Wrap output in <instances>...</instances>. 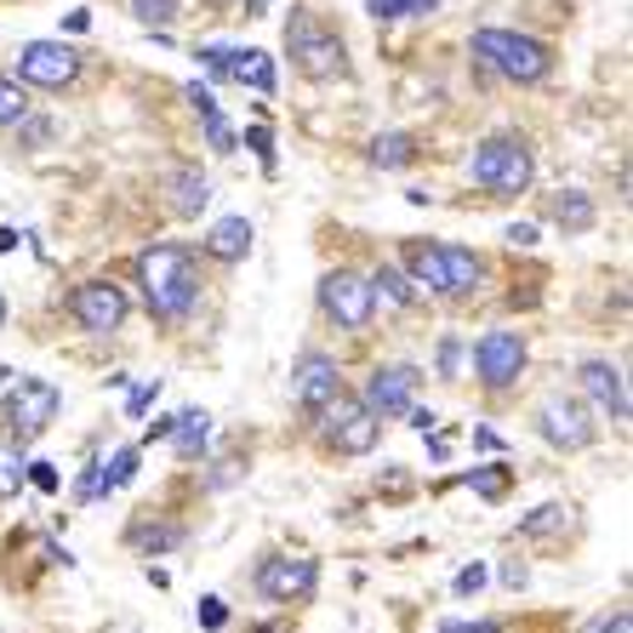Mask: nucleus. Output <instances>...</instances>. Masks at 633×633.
Masks as SVG:
<instances>
[{"instance_id":"obj_28","label":"nucleus","mask_w":633,"mask_h":633,"mask_svg":"<svg viewBox=\"0 0 633 633\" xmlns=\"http://www.w3.org/2000/svg\"><path fill=\"white\" fill-rule=\"evenodd\" d=\"M18 491H23V446L0 440V503H12Z\"/></svg>"},{"instance_id":"obj_50","label":"nucleus","mask_w":633,"mask_h":633,"mask_svg":"<svg viewBox=\"0 0 633 633\" xmlns=\"http://www.w3.org/2000/svg\"><path fill=\"white\" fill-rule=\"evenodd\" d=\"M440 633H462V622H446V627H440Z\"/></svg>"},{"instance_id":"obj_39","label":"nucleus","mask_w":633,"mask_h":633,"mask_svg":"<svg viewBox=\"0 0 633 633\" xmlns=\"http://www.w3.org/2000/svg\"><path fill=\"white\" fill-rule=\"evenodd\" d=\"M23 480H35V491H57L63 485L52 462H23Z\"/></svg>"},{"instance_id":"obj_17","label":"nucleus","mask_w":633,"mask_h":633,"mask_svg":"<svg viewBox=\"0 0 633 633\" xmlns=\"http://www.w3.org/2000/svg\"><path fill=\"white\" fill-rule=\"evenodd\" d=\"M406 280L428 297H446V262H440V246L434 240H406Z\"/></svg>"},{"instance_id":"obj_23","label":"nucleus","mask_w":633,"mask_h":633,"mask_svg":"<svg viewBox=\"0 0 633 633\" xmlns=\"http://www.w3.org/2000/svg\"><path fill=\"white\" fill-rule=\"evenodd\" d=\"M172 446H178V462H200L212 446V417L206 411H183L172 422Z\"/></svg>"},{"instance_id":"obj_16","label":"nucleus","mask_w":633,"mask_h":633,"mask_svg":"<svg viewBox=\"0 0 633 633\" xmlns=\"http://www.w3.org/2000/svg\"><path fill=\"white\" fill-rule=\"evenodd\" d=\"M337 388H343V377H337V360H331V354L309 348L303 360L291 365V399H297V406H303L309 417H320Z\"/></svg>"},{"instance_id":"obj_41","label":"nucleus","mask_w":633,"mask_h":633,"mask_svg":"<svg viewBox=\"0 0 633 633\" xmlns=\"http://www.w3.org/2000/svg\"><path fill=\"white\" fill-rule=\"evenodd\" d=\"M503 240H508L514 251H525V246H537V223H508V228H503Z\"/></svg>"},{"instance_id":"obj_8","label":"nucleus","mask_w":633,"mask_h":633,"mask_svg":"<svg viewBox=\"0 0 633 633\" xmlns=\"http://www.w3.org/2000/svg\"><path fill=\"white\" fill-rule=\"evenodd\" d=\"M537 434H543L554 451H588V446L599 440V422H593V411L582 406V399L548 394L543 406H537Z\"/></svg>"},{"instance_id":"obj_37","label":"nucleus","mask_w":633,"mask_h":633,"mask_svg":"<svg viewBox=\"0 0 633 633\" xmlns=\"http://www.w3.org/2000/svg\"><path fill=\"white\" fill-rule=\"evenodd\" d=\"M46 138H52V120H29V115L18 120V143H29V149H41Z\"/></svg>"},{"instance_id":"obj_10","label":"nucleus","mask_w":633,"mask_h":633,"mask_svg":"<svg viewBox=\"0 0 633 633\" xmlns=\"http://www.w3.org/2000/svg\"><path fill=\"white\" fill-rule=\"evenodd\" d=\"M320 588V559H291V554H269L257 565V593L275 605H309Z\"/></svg>"},{"instance_id":"obj_32","label":"nucleus","mask_w":633,"mask_h":633,"mask_svg":"<svg viewBox=\"0 0 633 633\" xmlns=\"http://www.w3.org/2000/svg\"><path fill=\"white\" fill-rule=\"evenodd\" d=\"M565 514H571V508H559V503H543V508L530 514V519H519V537H554V530L565 525Z\"/></svg>"},{"instance_id":"obj_31","label":"nucleus","mask_w":633,"mask_h":633,"mask_svg":"<svg viewBox=\"0 0 633 633\" xmlns=\"http://www.w3.org/2000/svg\"><path fill=\"white\" fill-rule=\"evenodd\" d=\"M508 480H514V474H508V462H491V469H474V474H469V485L485 496V503H496V496L508 491Z\"/></svg>"},{"instance_id":"obj_15","label":"nucleus","mask_w":633,"mask_h":633,"mask_svg":"<svg viewBox=\"0 0 633 633\" xmlns=\"http://www.w3.org/2000/svg\"><path fill=\"white\" fill-rule=\"evenodd\" d=\"M577 383H582V394L593 399L599 417H611V422H627V417H633L622 365H611V360H582V365H577Z\"/></svg>"},{"instance_id":"obj_21","label":"nucleus","mask_w":633,"mask_h":633,"mask_svg":"<svg viewBox=\"0 0 633 633\" xmlns=\"http://www.w3.org/2000/svg\"><path fill=\"white\" fill-rule=\"evenodd\" d=\"M422 143L411 138V131H377L372 138V165L377 172H406V165H417Z\"/></svg>"},{"instance_id":"obj_14","label":"nucleus","mask_w":633,"mask_h":633,"mask_svg":"<svg viewBox=\"0 0 633 633\" xmlns=\"http://www.w3.org/2000/svg\"><path fill=\"white\" fill-rule=\"evenodd\" d=\"M417 388H422L417 365H377V372L365 377V406H372L383 422H394V417H406L417 406Z\"/></svg>"},{"instance_id":"obj_30","label":"nucleus","mask_w":633,"mask_h":633,"mask_svg":"<svg viewBox=\"0 0 633 633\" xmlns=\"http://www.w3.org/2000/svg\"><path fill=\"white\" fill-rule=\"evenodd\" d=\"M29 115V86L18 75H0V126H18Z\"/></svg>"},{"instance_id":"obj_11","label":"nucleus","mask_w":633,"mask_h":633,"mask_svg":"<svg viewBox=\"0 0 633 633\" xmlns=\"http://www.w3.org/2000/svg\"><path fill=\"white\" fill-rule=\"evenodd\" d=\"M18 81L41 86V92L75 86L81 81V52L63 46V41H29V46H18Z\"/></svg>"},{"instance_id":"obj_27","label":"nucleus","mask_w":633,"mask_h":633,"mask_svg":"<svg viewBox=\"0 0 633 633\" xmlns=\"http://www.w3.org/2000/svg\"><path fill=\"white\" fill-rule=\"evenodd\" d=\"M131 18H138L143 29H172L183 18V0H126Z\"/></svg>"},{"instance_id":"obj_46","label":"nucleus","mask_w":633,"mask_h":633,"mask_svg":"<svg viewBox=\"0 0 633 633\" xmlns=\"http://www.w3.org/2000/svg\"><path fill=\"white\" fill-rule=\"evenodd\" d=\"M172 422H178V417H154L143 440H149V446H154V440H172Z\"/></svg>"},{"instance_id":"obj_13","label":"nucleus","mask_w":633,"mask_h":633,"mask_svg":"<svg viewBox=\"0 0 633 633\" xmlns=\"http://www.w3.org/2000/svg\"><path fill=\"white\" fill-rule=\"evenodd\" d=\"M200 63H206L217 81H240L262 97L275 92V57L257 52V46H200Z\"/></svg>"},{"instance_id":"obj_26","label":"nucleus","mask_w":633,"mask_h":633,"mask_svg":"<svg viewBox=\"0 0 633 633\" xmlns=\"http://www.w3.org/2000/svg\"><path fill=\"white\" fill-rule=\"evenodd\" d=\"M365 12L377 23H399V18H428L440 12V0H365Z\"/></svg>"},{"instance_id":"obj_44","label":"nucleus","mask_w":633,"mask_h":633,"mask_svg":"<svg viewBox=\"0 0 633 633\" xmlns=\"http://www.w3.org/2000/svg\"><path fill=\"white\" fill-rule=\"evenodd\" d=\"M457 365H462V343L446 337V343H440V377H457Z\"/></svg>"},{"instance_id":"obj_40","label":"nucleus","mask_w":633,"mask_h":633,"mask_svg":"<svg viewBox=\"0 0 633 633\" xmlns=\"http://www.w3.org/2000/svg\"><path fill=\"white\" fill-rule=\"evenodd\" d=\"M246 143H251V149L262 154V165L275 172V138H269V126H251V131H246Z\"/></svg>"},{"instance_id":"obj_35","label":"nucleus","mask_w":633,"mask_h":633,"mask_svg":"<svg viewBox=\"0 0 633 633\" xmlns=\"http://www.w3.org/2000/svg\"><path fill=\"white\" fill-rule=\"evenodd\" d=\"M240 474H246V457H223L217 469L206 474V485H212V491H223V485H235Z\"/></svg>"},{"instance_id":"obj_24","label":"nucleus","mask_w":633,"mask_h":633,"mask_svg":"<svg viewBox=\"0 0 633 633\" xmlns=\"http://www.w3.org/2000/svg\"><path fill=\"white\" fill-rule=\"evenodd\" d=\"M206 200H212V183L194 172V165H178L172 172V212L178 217H200L206 212Z\"/></svg>"},{"instance_id":"obj_9","label":"nucleus","mask_w":633,"mask_h":633,"mask_svg":"<svg viewBox=\"0 0 633 633\" xmlns=\"http://www.w3.org/2000/svg\"><path fill=\"white\" fill-rule=\"evenodd\" d=\"M69 314H75L81 331H92V337H115V331L126 325V314H131L126 286H115V280H81L69 291Z\"/></svg>"},{"instance_id":"obj_12","label":"nucleus","mask_w":633,"mask_h":633,"mask_svg":"<svg viewBox=\"0 0 633 633\" xmlns=\"http://www.w3.org/2000/svg\"><path fill=\"white\" fill-rule=\"evenodd\" d=\"M525 360H530V348H525L519 331H485V337L474 343V377H480L491 394H503V388L519 383Z\"/></svg>"},{"instance_id":"obj_1","label":"nucleus","mask_w":633,"mask_h":633,"mask_svg":"<svg viewBox=\"0 0 633 633\" xmlns=\"http://www.w3.org/2000/svg\"><path fill=\"white\" fill-rule=\"evenodd\" d=\"M138 286H143L149 314L165 320V325H178V320H189L194 303H200V262H194L189 246L160 240V246L138 251Z\"/></svg>"},{"instance_id":"obj_7","label":"nucleus","mask_w":633,"mask_h":633,"mask_svg":"<svg viewBox=\"0 0 633 633\" xmlns=\"http://www.w3.org/2000/svg\"><path fill=\"white\" fill-rule=\"evenodd\" d=\"M320 309L331 325H343V331H365L377 314V297H372V280L354 275V269H331L320 280Z\"/></svg>"},{"instance_id":"obj_43","label":"nucleus","mask_w":633,"mask_h":633,"mask_svg":"<svg viewBox=\"0 0 633 633\" xmlns=\"http://www.w3.org/2000/svg\"><path fill=\"white\" fill-rule=\"evenodd\" d=\"M480 588H485V565H462V571H457V593L469 599V593H480Z\"/></svg>"},{"instance_id":"obj_2","label":"nucleus","mask_w":633,"mask_h":633,"mask_svg":"<svg viewBox=\"0 0 633 633\" xmlns=\"http://www.w3.org/2000/svg\"><path fill=\"white\" fill-rule=\"evenodd\" d=\"M286 52H291V63H297V75H303V81H337V75H348L343 35L320 12H309V7H291V18H286Z\"/></svg>"},{"instance_id":"obj_33","label":"nucleus","mask_w":633,"mask_h":633,"mask_svg":"<svg viewBox=\"0 0 633 633\" xmlns=\"http://www.w3.org/2000/svg\"><path fill=\"white\" fill-rule=\"evenodd\" d=\"M104 474H109V491H120V485L138 480V446H120V451L104 462Z\"/></svg>"},{"instance_id":"obj_42","label":"nucleus","mask_w":633,"mask_h":633,"mask_svg":"<svg viewBox=\"0 0 633 633\" xmlns=\"http://www.w3.org/2000/svg\"><path fill=\"white\" fill-rule=\"evenodd\" d=\"M154 394H160V383H138V388H131V399H126V411L143 417V411L154 406Z\"/></svg>"},{"instance_id":"obj_29","label":"nucleus","mask_w":633,"mask_h":633,"mask_svg":"<svg viewBox=\"0 0 633 633\" xmlns=\"http://www.w3.org/2000/svg\"><path fill=\"white\" fill-rule=\"evenodd\" d=\"M200 126H206V143L217 149V154H235V131H228V120H223V109H217V97L212 104H200Z\"/></svg>"},{"instance_id":"obj_25","label":"nucleus","mask_w":633,"mask_h":633,"mask_svg":"<svg viewBox=\"0 0 633 633\" xmlns=\"http://www.w3.org/2000/svg\"><path fill=\"white\" fill-rule=\"evenodd\" d=\"M183 537H189V530H183L178 519H160V525H131V548H143L149 559H160V554L183 548Z\"/></svg>"},{"instance_id":"obj_22","label":"nucleus","mask_w":633,"mask_h":633,"mask_svg":"<svg viewBox=\"0 0 633 633\" xmlns=\"http://www.w3.org/2000/svg\"><path fill=\"white\" fill-rule=\"evenodd\" d=\"M365 280H372V297H377L383 309H399V314H406V309L422 303V291L406 280V269H388V262H383V269H377V275H365Z\"/></svg>"},{"instance_id":"obj_18","label":"nucleus","mask_w":633,"mask_h":633,"mask_svg":"<svg viewBox=\"0 0 633 633\" xmlns=\"http://www.w3.org/2000/svg\"><path fill=\"white\" fill-rule=\"evenodd\" d=\"M251 223L246 217H223L217 228H212V235H206V257L212 262H246L251 257Z\"/></svg>"},{"instance_id":"obj_36","label":"nucleus","mask_w":633,"mask_h":633,"mask_svg":"<svg viewBox=\"0 0 633 633\" xmlns=\"http://www.w3.org/2000/svg\"><path fill=\"white\" fill-rule=\"evenodd\" d=\"M582 633H633V616L627 611H605V616H593Z\"/></svg>"},{"instance_id":"obj_4","label":"nucleus","mask_w":633,"mask_h":633,"mask_svg":"<svg viewBox=\"0 0 633 633\" xmlns=\"http://www.w3.org/2000/svg\"><path fill=\"white\" fill-rule=\"evenodd\" d=\"M469 178L485 189V194H525L530 178H537V154H530L525 138H514V131H496V138H485L469 160Z\"/></svg>"},{"instance_id":"obj_3","label":"nucleus","mask_w":633,"mask_h":633,"mask_svg":"<svg viewBox=\"0 0 633 633\" xmlns=\"http://www.w3.org/2000/svg\"><path fill=\"white\" fill-rule=\"evenodd\" d=\"M474 57L514 86H543L554 75V52L519 29H474Z\"/></svg>"},{"instance_id":"obj_19","label":"nucleus","mask_w":633,"mask_h":633,"mask_svg":"<svg viewBox=\"0 0 633 633\" xmlns=\"http://www.w3.org/2000/svg\"><path fill=\"white\" fill-rule=\"evenodd\" d=\"M440 262H446V297H469V291H480L485 262H480L469 246H440Z\"/></svg>"},{"instance_id":"obj_34","label":"nucleus","mask_w":633,"mask_h":633,"mask_svg":"<svg viewBox=\"0 0 633 633\" xmlns=\"http://www.w3.org/2000/svg\"><path fill=\"white\" fill-rule=\"evenodd\" d=\"M81 503H97V496H109V474H104V462H86V474H81Z\"/></svg>"},{"instance_id":"obj_51","label":"nucleus","mask_w":633,"mask_h":633,"mask_svg":"<svg viewBox=\"0 0 633 633\" xmlns=\"http://www.w3.org/2000/svg\"><path fill=\"white\" fill-rule=\"evenodd\" d=\"M0 325H7V297H0Z\"/></svg>"},{"instance_id":"obj_47","label":"nucleus","mask_w":633,"mask_h":633,"mask_svg":"<svg viewBox=\"0 0 633 633\" xmlns=\"http://www.w3.org/2000/svg\"><path fill=\"white\" fill-rule=\"evenodd\" d=\"M406 417H411V428H417V434H428V428H434V411H422V406H411Z\"/></svg>"},{"instance_id":"obj_5","label":"nucleus","mask_w":633,"mask_h":633,"mask_svg":"<svg viewBox=\"0 0 633 633\" xmlns=\"http://www.w3.org/2000/svg\"><path fill=\"white\" fill-rule=\"evenodd\" d=\"M320 422H325V446L331 451H343V457H365V451H377V440H383V417L365 406V399H354V394H331V406L320 411Z\"/></svg>"},{"instance_id":"obj_20","label":"nucleus","mask_w":633,"mask_h":633,"mask_svg":"<svg viewBox=\"0 0 633 633\" xmlns=\"http://www.w3.org/2000/svg\"><path fill=\"white\" fill-rule=\"evenodd\" d=\"M548 217L565 228V235H588V228L599 223V212H593V200L582 194V189H559L554 200H548Z\"/></svg>"},{"instance_id":"obj_48","label":"nucleus","mask_w":633,"mask_h":633,"mask_svg":"<svg viewBox=\"0 0 633 633\" xmlns=\"http://www.w3.org/2000/svg\"><path fill=\"white\" fill-rule=\"evenodd\" d=\"M18 246V228H0V251H12Z\"/></svg>"},{"instance_id":"obj_6","label":"nucleus","mask_w":633,"mask_h":633,"mask_svg":"<svg viewBox=\"0 0 633 633\" xmlns=\"http://www.w3.org/2000/svg\"><path fill=\"white\" fill-rule=\"evenodd\" d=\"M57 411H63V394H57V383H46V377H18V388L7 394V422H12L18 446L41 440L46 428L57 422Z\"/></svg>"},{"instance_id":"obj_45","label":"nucleus","mask_w":633,"mask_h":633,"mask_svg":"<svg viewBox=\"0 0 633 633\" xmlns=\"http://www.w3.org/2000/svg\"><path fill=\"white\" fill-rule=\"evenodd\" d=\"M496 577H503V588H514V593H519V588L530 582V571H525L519 559H503V571H496Z\"/></svg>"},{"instance_id":"obj_49","label":"nucleus","mask_w":633,"mask_h":633,"mask_svg":"<svg viewBox=\"0 0 633 633\" xmlns=\"http://www.w3.org/2000/svg\"><path fill=\"white\" fill-rule=\"evenodd\" d=\"M462 633H503V627H496V622H474V627H462Z\"/></svg>"},{"instance_id":"obj_38","label":"nucleus","mask_w":633,"mask_h":633,"mask_svg":"<svg viewBox=\"0 0 633 633\" xmlns=\"http://www.w3.org/2000/svg\"><path fill=\"white\" fill-rule=\"evenodd\" d=\"M228 622V611H223V599L217 593H206V599H200V627H206V633H217Z\"/></svg>"}]
</instances>
